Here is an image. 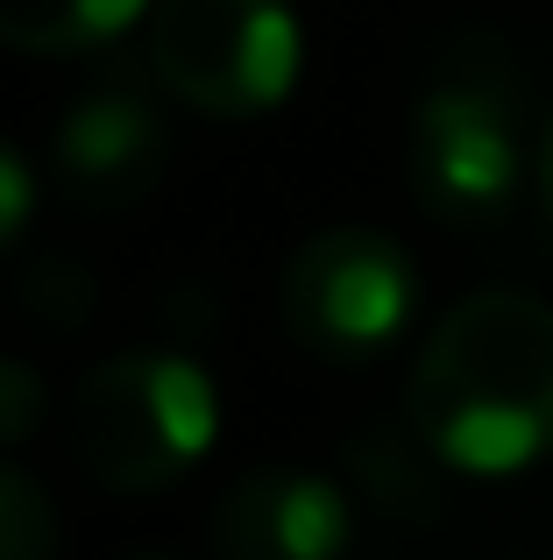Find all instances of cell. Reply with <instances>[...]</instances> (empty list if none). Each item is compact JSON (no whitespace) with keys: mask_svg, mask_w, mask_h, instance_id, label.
<instances>
[{"mask_svg":"<svg viewBox=\"0 0 553 560\" xmlns=\"http://www.w3.org/2000/svg\"><path fill=\"white\" fill-rule=\"evenodd\" d=\"M136 560H164V553H136Z\"/></svg>","mask_w":553,"mask_h":560,"instance_id":"14","label":"cell"},{"mask_svg":"<svg viewBox=\"0 0 553 560\" xmlns=\"http://www.w3.org/2000/svg\"><path fill=\"white\" fill-rule=\"evenodd\" d=\"M540 191H546V213H553V128H546V142H540Z\"/></svg>","mask_w":553,"mask_h":560,"instance_id":"13","label":"cell"},{"mask_svg":"<svg viewBox=\"0 0 553 560\" xmlns=\"http://www.w3.org/2000/svg\"><path fill=\"white\" fill-rule=\"evenodd\" d=\"M213 383L199 376V362L164 355V348H136L114 355L71 390L64 440L71 462L114 497H156L213 447Z\"/></svg>","mask_w":553,"mask_h":560,"instance_id":"2","label":"cell"},{"mask_svg":"<svg viewBox=\"0 0 553 560\" xmlns=\"http://www.w3.org/2000/svg\"><path fill=\"white\" fill-rule=\"evenodd\" d=\"M14 313L28 319L36 334H85L99 319V284L85 262H64V256H43L14 277Z\"/></svg>","mask_w":553,"mask_h":560,"instance_id":"9","label":"cell"},{"mask_svg":"<svg viewBox=\"0 0 553 560\" xmlns=\"http://www.w3.org/2000/svg\"><path fill=\"white\" fill-rule=\"evenodd\" d=\"M412 191L433 220H497L518 191V121L504 85L490 79H440L412 114Z\"/></svg>","mask_w":553,"mask_h":560,"instance_id":"5","label":"cell"},{"mask_svg":"<svg viewBox=\"0 0 553 560\" xmlns=\"http://www.w3.org/2000/svg\"><path fill=\"white\" fill-rule=\"evenodd\" d=\"M419 305V277L390 234L376 228H327L291 256L284 270V319L305 348L333 362L376 355L404 334Z\"/></svg>","mask_w":553,"mask_h":560,"instance_id":"4","label":"cell"},{"mask_svg":"<svg viewBox=\"0 0 553 560\" xmlns=\"http://www.w3.org/2000/svg\"><path fill=\"white\" fill-rule=\"evenodd\" d=\"M150 0H0V43L28 57H71L114 43Z\"/></svg>","mask_w":553,"mask_h":560,"instance_id":"8","label":"cell"},{"mask_svg":"<svg viewBox=\"0 0 553 560\" xmlns=\"http://www.w3.org/2000/svg\"><path fill=\"white\" fill-rule=\"evenodd\" d=\"M43 411H50V397H43V376L28 370V362L0 355V447H22V440H36Z\"/></svg>","mask_w":553,"mask_h":560,"instance_id":"11","label":"cell"},{"mask_svg":"<svg viewBox=\"0 0 553 560\" xmlns=\"http://www.w3.org/2000/svg\"><path fill=\"white\" fill-rule=\"evenodd\" d=\"M150 71L213 121L270 114L298 79V22L284 0H156Z\"/></svg>","mask_w":553,"mask_h":560,"instance_id":"3","label":"cell"},{"mask_svg":"<svg viewBox=\"0 0 553 560\" xmlns=\"http://www.w3.org/2000/svg\"><path fill=\"white\" fill-rule=\"evenodd\" d=\"M412 433L461 476H511L553 447V305L475 291L426 334Z\"/></svg>","mask_w":553,"mask_h":560,"instance_id":"1","label":"cell"},{"mask_svg":"<svg viewBox=\"0 0 553 560\" xmlns=\"http://www.w3.org/2000/svg\"><path fill=\"white\" fill-rule=\"evenodd\" d=\"M57 504L36 476L0 462V560H57Z\"/></svg>","mask_w":553,"mask_h":560,"instance_id":"10","label":"cell"},{"mask_svg":"<svg viewBox=\"0 0 553 560\" xmlns=\"http://www.w3.org/2000/svg\"><path fill=\"white\" fill-rule=\"evenodd\" d=\"M28 206H36V185H28V164L0 142V248L22 234V220H28Z\"/></svg>","mask_w":553,"mask_h":560,"instance_id":"12","label":"cell"},{"mask_svg":"<svg viewBox=\"0 0 553 560\" xmlns=\"http://www.w3.org/2000/svg\"><path fill=\"white\" fill-rule=\"evenodd\" d=\"M207 539L221 560H341L348 497L313 468H249L221 490Z\"/></svg>","mask_w":553,"mask_h":560,"instance_id":"7","label":"cell"},{"mask_svg":"<svg viewBox=\"0 0 553 560\" xmlns=\"http://www.w3.org/2000/svg\"><path fill=\"white\" fill-rule=\"evenodd\" d=\"M57 185L85 213H136L170 164V128L142 85H93L50 142Z\"/></svg>","mask_w":553,"mask_h":560,"instance_id":"6","label":"cell"}]
</instances>
